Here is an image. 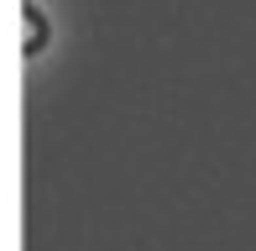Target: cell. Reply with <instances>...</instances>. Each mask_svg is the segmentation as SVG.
Segmentation results:
<instances>
[{
    "mask_svg": "<svg viewBox=\"0 0 256 251\" xmlns=\"http://www.w3.org/2000/svg\"><path fill=\"white\" fill-rule=\"evenodd\" d=\"M21 16H26V26H32V42H26V58H37L42 48H48V37H52V26H48V16H42V6H21Z\"/></svg>",
    "mask_w": 256,
    "mask_h": 251,
    "instance_id": "cell-1",
    "label": "cell"
}]
</instances>
